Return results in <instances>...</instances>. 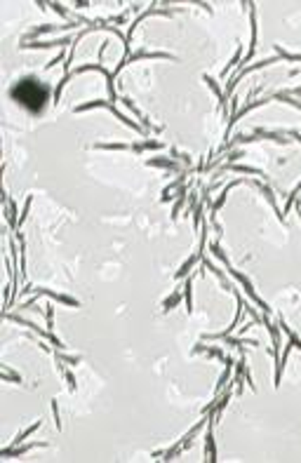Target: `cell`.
<instances>
[{"label":"cell","instance_id":"6da1fadb","mask_svg":"<svg viewBox=\"0 0 301 463\" xmlns=\"http://www.w3.org/2000/svg\"><path fill=\"white\" fill-rule=\"evenodd\" d=\"M17 92H19V101L24 106H29L31 111H40L42 101H45V90L33 85L31 80H24V83H19Z\"/></svg>","mask_w":301,"mask_h":463}]
</instances>
